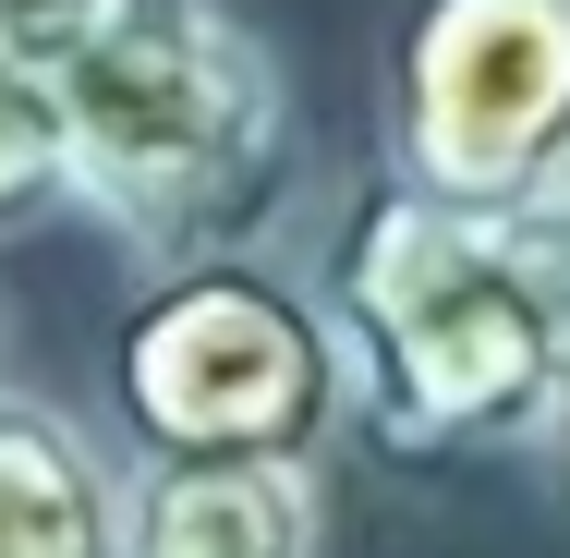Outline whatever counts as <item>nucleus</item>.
I'll use <instances>...</instances> for the list:
<instances>
[{"label": "nucleus", "instance_id": "1", "mask_svg": "<svg viewBox=\"0 0 570 558\" xmlns=\"http://www.w3.org/2000/svg\"><path fill=\"white\" fill-rule=\"evenodd\" d=\"M304 280L341 329L352 438L413 473L522 461L570 389V207H461L389 158L316 207Z\"/></svg>", "mask_w": 570, "mask_h": 558}, {"label": "nucleus", "instance_id": "2", "mask_svg": "<svg viewBox=\"0 0 570 558\" xmlns=\"http://www.w3.org/2000/svg\"><path fill=\"white\" fill-rule=\"evenodd\" d=\"M73 207L134 267L243 255L304 195V98L292 61L230 0H121L61 61Z\"/></svg>", "mask_w": 570, "mask_h": 558}, {"label": "nucleus", "instance_id": "3", "mask_svg": "<svg viewBox=\"0 0 570 558\" xmlns=\"http://www.w3.org/2000/svg\"><path fill=\"white\" fill-rule=\"evenodd\" d=\"M98 425L121 461H328L352 425L341 329L304 280V255H195V267H134V304L98 364Z\"/></svg>", "mask_w": 570, "mask_h": 558}, {"label": "nucleus", "instance_id": "4", "mask_svg": "<svg viewBox=\"0 0 570 558\" xmlns=\"http://www.w3.org/2000/svg\"><path fill=\"white\" fill-rule=\"evenodd\" d=\"M376 158L461 207H547L570 183V0H401Z\"/></svg>", "mask_w": 570, "mask_h": 558}, {"label": "nucleus", "instance_id": "5", "mask_svg": "<svg viewBox=\"0 0 570 558\" xmlns=\"http://www.w3.org/2000/svg\"><path fill=\"white\" fill-rule=\"evenodd\" d=\"M121 558H328L316 461H121Z\"/></svg>", "mask_w": 570, "mask_h": 558}, {"label": "nucleus", "instance_id": "6", "mask_svg": "<svg viewBox=\"0 0 570 558\" xmlns=\"http://www.w3.org/2000/svg\"><path fill=\"white\" fill-rule=\"evenodd\" d=\"M0 558H121V449L73 401L0 376Z\"/></svg>", "mask_w": 570, "mask_h": 558}, {"label": "nucleus", "instance_id": "7", "mask_svg": "<svg viewBox=\"0 0 570 558\" xmlns=\"http://www.w3.org/2000/svg\"><path fill=\"white\" fill-rule=\"evenodd\" d=\"M73 219V121H61V74L0 49V243Z\"/></svg>", "mask_w": 570, "mask_h": 558}, {"label": "nucleus", "instance_id": "8", "mask_svg": "<svg viewBox=\"0 0 570 558\" xmlns=\"http://www.w3.org/2000/svg\"><path fill=\"white\" fill-rule=\"evenodd\" d=\"M110 12H121V0H0V49H12V61H49V74H61V61H73L98 25H110Z\"/></svg>", "mask_w": 570, "mask_h": 558}, {"label": "nucleus", "instance_id": "9", "mask_svg": "<svg viewBox=\"0 0 570 558\" xmlns=\"http://www.w3.org/2000/svg\"><path fill=\"white\" fill-rule=\"evenodd\" d=\"M534 461H547V486H559V510H570V389H559V413H547V438H534Z\"/></svg>", "mask_w": 570, "mask_h": 558}, {"label": "nucleus", "instance_id": "10", "mask_svg": "<svg viewBox=\"0 0 570 558\" xmlns=\"http://www.w3.org/2000/svg\"><path fill=\"white\" fill-rule=\"evenodd\" d=\"M0 376H12V340H0Z\"/></svg>", "mask_w": 570, "mask_h": 558}, {"label": "nucleus", "instance_id": "11", "mask_svg": "<svg viewBox=\"0 0 570 558\" xmlns=\"http://www.w3.org/2000/svg\"><path fill=\"white\" fill-rule=\"evenodd\" d=\"M559 207H570V183H559Z\"/></svg>", "mask_w": 570, "mask_h": 558}]
</instances>
